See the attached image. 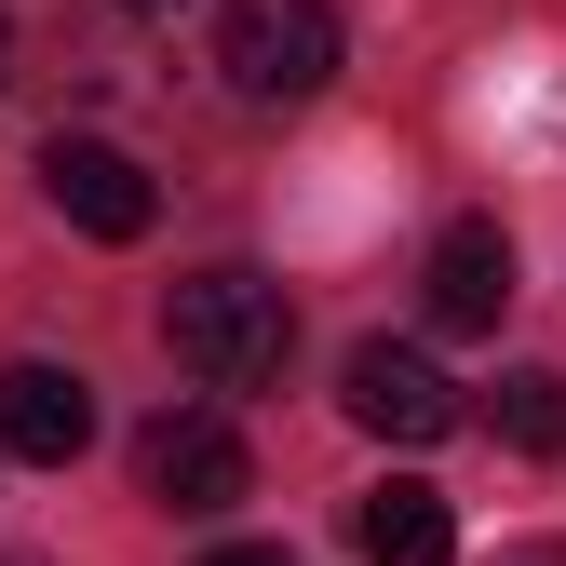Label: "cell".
<instances>
[{
  "instance_id": "1",
  "label": "cell",
  "mask_w": 566,
  "mask_h": 566,
  "mask_svg": "<svg viewBox=\"0 0 566 566\" xmlns=\"http://www.w3.org/2000/svg\"><path fill=\"white\" fill-rule=\"evenodd\" d=\"M163 350L202 391H270L283 350H297V311H283L270 270H189L176 297H163Z\"/></svg>"
},
{
  "instance_id": "2",
  "label": "cell",
  "mask_w": 566,
  "mask_h": 566,
  "mask_svg": "<svg viewBox=\"0 0 566 566\" xmlns=\"http://www.w3.org/2000/svg\"><path fill=\"white\" fill-rule=\"evenodd\" d=\"M217 67L243 108H311L337 82V0H230L217 14Z\"/></svg>"
},
{
  "instance_id": "3",
  "label": "cell",
  "mask_w": 566,
  "mask_h": 566,
  "mask_svg": "<svg viewBox=\"0 0 566 566\" xmlns=\"http://www.w3.org/2000/svg\"><path fill=\"white\" fill-rule=\"evenodd\" d=\"M135 485H149L163 513H230V500H256V459H243V432L217 405H163L149 432H135Z\"/></svg>"
},
{
  "instance_id": "4",
  "label": "cell",
  "mask_w": 566,
  "mask_h": 566,
  "mask_svg": "<svg viewBox=\"0 0 566 566\" xmlns=\"http://www.w3.org/2000/svg\"><path fill=\"white\" fill-rule=\"evenodd\" d=\"M337 405L365 418L378 446H446L459 418H472V405H459V378L432 365V350H391V337H365V350L337 365Z\"/></svg>"
},
{
  "instance_id": "5",
  "label": "cell",
  "mask_w": 566,
  "mask_h": 566,
  "mask_svg": "<svg viewBox=\"0 0 566 566\" xmlns=\"http://www.w3.org/2000/svg\"><path fill=\"white\" fill-rule=\"evenodd\" d=\"M41 189H54V217L82 230V243H149V217H163L149 163L108 149V135H54V149H41Z\"/></svg>"
},
{
  "instance_id": "6",
  "label": "cell",
  "mask_w": 566,
  "mask_h": 566,
  "mask_svg": "<svg viewBox=\"0 0 566 566\" xmlns=\"http://www.w3.org/2000/svg\"><path fill=\"white\" fill-rule=\"evenodd\" d=\"M82 446H95V378L82 365H0V459L67 472Z\"/></svg>"
},
{
  "instance_id": "7",
  "label": "cell",
  "mask_w": 566,
  "mask_h": 566,
  "mask_svg": "<svg viewBox=\"0 0 566 566\" xmlns=\"http://www.w3.org/2000/svg\"><path fill=\"white\" fill-rule=\"evenodd\" d=\"M418 283H432V324H446V337H485V324L513 311V230H500V217H446Z\"/></svg>"
},
{
  "instance_id": "8",
  "label": "cell",
  "mask_w": 566,
  "mask_h": 566,
  "mask_svg": "<svg viewBox=\"0 0 566 566\" xmlns=\"http://www.w3.org/2000/svg\"><path fill=\"white\" fill-rule=\"evenodd\" d=\"M350 539H365V566H459V513L432 500V485H405V472L350 513Z\"/></svg>"
},
{
  "instance_id": "9",
  "label": "cell",
  "mask_w": 566,
  "mask_h": 566,
  "mask_svg": "<svg viewBox=\"0 0 566 566\" xmlns=\"http://www.w3.org/2000/svg\"><path fill=\"white\" fill-rule=\"evenodd\" d=\"M485 418H500V446H526V459H566V378H553V365H513Z\"/></svg>"
},
{
  "instance_id": "10",
  "label": "cell",
  "mask_w": 566,
  "mask_h": 566,
  "mask_svg": "<svg viewBox=\"0 0 566 566\" xmlns=\"http://www.w3.org/2000/svg\"><path fill=\"white\" fill-rule=\"evenodd\" d=\"M202 566H297L283 539H230V553H202Z\"/></svg>"
},
{
  "instance_id": "11",
  "label": "cell",
  "mask_w": 566,
  "mask_h": 566,
  "mask_svg": "<svg viewBox=\"0 0 566 566\" xmlns=\"http://www.w3.org/2000/svg\"><path fill=\"white\" fill-rule=\"evenodd\" d=\"M500 566H566V539H513V553H500Z\"/></svg>"
},
{
  "instance_id": "12",
  "label": "cell",
  "mask_w": 566,
  "mask_h": 566,
  "mask_svg": "<svg viewBox=\"0 0 566 566\" xmlns=\"http://www.w3.org/2000/svg\"><path fill=\"white\" fill-rule=\"evenodd\" d=\"M122 14H176V0H122Z\"/></svg>"
},
{
  "instance_id": "13",
  "label": "cell",
  "mask_w": 566,
  "mask_h": 566,
  "mask_svg": "<svg viewBox=\"0 0 566 566\" xmlns=\"http://www.w3.org/2000/svg\"><path fill=\"white\" fill-rule=\"evenodd\" d=\"M0 54H14V28H0Z\"/></svg>"
},
{
  "instance_id": "14",
  "label": "cell",
  "mask_w": 566,
  "mask_h": 566,
  "mask_svg": "<svg viewBox=\"0 0 566 566\" xmlns=\"http://www.w3.org/2000/svg\"><path fill=\"white\" fill-rule=\"evenodd\" d=\"M0 566H28V553H0Z\"/></svg>"
}]
</instances>
